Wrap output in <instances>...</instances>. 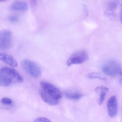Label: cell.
I'll return each instance as SVG.
<instances>
[{
    "label": "cell",
    "instance_id": "cell-1",
    "mask_svg": "<svg viewBox=\"0 0 122 122\" xmlns=\"http://www.w3.org/2000/svg\"><path fill=\"white\" fill-rule=\"evenodd\" d=\"M40 95L44 102L51 106L57 105L62 97L60 90L53 84L44 81L40 82Z\"/></svg>",
    "mask_w": 122,
    "mask_h": 122
},
{
    "label": "cell",
    "instance_id": "cell-2",
    "mask_svg": "<svg viewBox=\"0 0 122 122\" xmlns=\"http://www.w3.org/2000/svg\"><path fill=\"white\" fill-rule=\"evenodd\" d=\"M102 69L104 73L109 76L122 75V65L119 62L115 60L107 61L103 65Z\"/></svg>",
    "mask_w": 122,
    "mask_h": 122
},
{
    "label": "cell",
    "instance_id": "cell-3",
    "mask_svg": "<svg viewBox=\"0 0 122 122\" xmlns=\"http://www.w3.org/2000/svg\"><path fill=\"white\" fill-rule=\"evenodd\" d=\"M21 65L24 70L32 76L34 78H38L41 76V69L36 62L28 59H25L22 61Z\"/></svg>",
    "mask_w": 122,
    "mask_h": 122
},
{
    "label": "cell",
    "instance_id": "cell-4",
    "mask_svg": "<svg viewBox=\"0 0 122 122\" xmlns=\"http://www.w3.org/2000/svg\"><path fill=\"white\" fill-rule=\"evenodd\" d=\"M12 44L11 31L8 30L0 31V50H8L11 48Z\"/></svg>",
    "mask_w": 122,
    "mask_h": 122
},
{
    "label": "cell",
    "instance_id": "cell-5",
    "mask_svg": "<svg viewBox=\"0 0 122 122\" xmlns=\"http://www.w3.org/2000/svg\"><path fill=\"white\" fill-rule=\"evenodd\" d=\"M88 58L87 52L85 51H80L73 54L67 62V66L79 64L83 63Z\"/></svg>",
    "mask_w": 122,
    "mask_h": 122
},
{
    "label": "cell",
    "instance_id": "cell-6",
    "mask_svg": "<svg viewBox=\"0 0 122 122\" xmlns=\"http://www.w3.org/2000/svg\"><path fill=\"white\" fill-rule=\"evenodd\" d=\"M13 83V77L9 67L0 69V86H8Z\"/></svg>",
    "mask_w": 122,
    "mask_h": 122
},
{
    "label": "cell",
    "instance_id": "cell-7",
    "mask_svg": "<svg viewBox=\"0 0 122 122\" xmlns=\"http://www.w3.org/2000/svg\"><path fill=\"white\" fill-rule=\"evenodd\" d=\"M107 112L109 116L111 117H116L118 113V103L115 96L111 97L107 101Z\"/></svg>",
    "mask_w": 122,
    "mask_h": 122
},
{
    "label": "cell",
    "instance_id": "cell-8",
    "mask_svg": "<svg viewBox=\"0 0 122 122\" xmlns=\"http://www.w3.org/2000/svg\"><path fill=\"white\" fill-rule=\"evenodd\" d=\"M0 61H3L13 67H16L18 63L11 55L5 53H0Z\"/></svg>",
    "mask_w": 122,
    "mask_h": 122
},
{
    "label": "cell",
    "instance_id": "cell-9",
    "mask_svg": "<svg viewBox=\"0 0 122 122\" xmlns=\"http://www.w3.org/2000/svg\"><path fill=\"white\" fill-rule=\"evenodd\" d=\"M109 90V88L104 86H98L95 88V92L100 94L99 98L98 101L99 105H101L104 102Z\"/></svg>",
    "mask_w": 122,
    "mask_h": 122
},
{
    "label": "cell",
    "instance_id": "cell-10",
    "mask_svg": "<svg viewBox=\"0 0 122 122\" xmlns=\"http://www.w3.org/2000/svg\"><path fill=\"white\" fill-rule=\"evenodd\" d=\"M11 9L13 10L25 11L28 10V4L24 1H16L11 4Z\"/></svg>",
    "mask_w": 122,
    "mask_h": 122
},
{
    "label": "cell",
    "instance_id": "cell-11",
    "mask_svg": "<svg viewBox=\"0 0 122 122\" xmlns=\"http://www.w3.org/2000/svg\"><path fill=\"white\" fill-rule=\"evenodd\" d=\"M65 95L67 98L73 100H79L82 97V94L76 92H67Z\"/></svg>",
    "mask_w": 122,
    "mask_h": 122
},
{
    "label": "cell",
    "instance_id": "cell-12",
    "mask_svg": "<svg viewBox=\"0 0 122 122\" xmlns=\"http://www.w3.org/2000/svg\"><path fill=\"white\" fill-rule=\"evenodd\" d=\"M86 77L90 79H98L101 80H106V78L101 74L97 72H90L87 73L86 75Z\"/></svg>",
    "mask_w": 122,
    "mask_h": 122
},
{
    "label": "cell",
    "instance_id": "cell-13",
    "mask_svg": "<svg viewBox=\"0 0 122 122\" xmlns=\"http://www.w3.org/2000/svg\"><path fill=\"white\" fill-rule=\"evenodd\" d=\"M8 20L11 23H16L19 20V18L16 15H11L9 16Z\"/></svg>",
    "mask_w": 122,
    "mask_h": 122
},
{
    "label": "cell",
    "instance_id": "cell-14",
    "mask_svg": "<svg viewBox=\"0 0 122 122\" xmlns=\"http://www.w3.org/2000/svg\"><path fill=\"white\" fill-rule=\"evenodd\" d=\"M1 102L4 104L9 105L11 104L12 103V101L11 99L8 97H4L1 100Z\"/></svg>",
    "mask_w": 122,
    "mask_h": 122
},
{
    "label": "cell",
    "instance_id": "cell-15",
    "mask_svg": "<svg viewBox=\"0 0 122 122\" xmlns=\"http://www.w3.org/2000/svg\"><path fill=\"white\" fill-rule=\"evenodd\" d=\"M108 6L110 10L111 11L117 8V4L116 3V2L111 1L109 3Z\"/></svg>",
    "mask_w": 122,
    "mask_h": 122
},
{
    "label": "cell",
    "instance_id": "cell-16",
    "mask_svg": "<svg viewBox=\"0 0 122 122\" xmlns=\"http://www.w3.org/2000/svg\"><path fill=\"white\" fill-rule=\"evenodd\" d=\"M35 122H51L48 119L44 117H39L37 118Z\"/></svg>",
    "mask_w": 122,
    "mask_h": 122
},
{
    "label": "cell",
    "instance_id": "cell-17",
    "mask_svg": "<svg viewBox=\"0 0 122 122\" xmlns=\"http://www.w3.org/2000/svg\"><path fill=\"white\" fill-rule=\"evenodd\" d=\"M30 1L32 5H35L37 3V0H30Z\"/></svg>",
    "mask_w": 122,
    "mask_h": 122
},
{
    "label": "cell",
    "instance_id": "cell-18",
    "mask_svg": "<svg viewBox=\"0 0 122 122\" xmlns=\"http://www.w3.org/2000/svg\"><path fill=\"white\" fill-rule=\"evenodd\" d=\"M84 9L85 11H84V12L85 14H86V15H87V12H88V11H87V9L86 8V7H85V6H84Z\"/></svg>",
    "mask_w": 122,
    "mask_h": 122
},
{
    "label": "cell",
    "instance_id": "cell-19",
    "mask_svg": "<svg viewBox=\"0 0 122 122\" xmlns=\"http://www.w3.org/2000/svg\"><path fill=\"white\" fill-rule=\"evenodd\" d=\"M6 0H0V2H4Z\"/></svg>",
    "mask_w": 122,
    "mask_h": 122
}]
</instances>
